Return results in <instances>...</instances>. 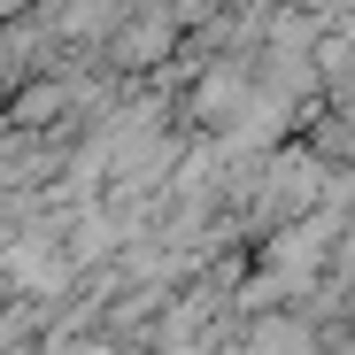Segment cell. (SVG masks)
I'll return each mask as SVG.
<instances>
[{
  "mask_svg": "<svg viewBox=\"0 0 355 355\" xmlns=\"http://www.w3.org/2000/svg\"><path fill=\"white\" fill-rule=\"evenodd\" d=\"M224 293H232V270L224 278H201L170 302L162 293V324H155V355H209L224 347Z\"/></svg>",
  "mask_w": 355,
  "mask_h": 355,
  "instance_id": "obj_1",
  "label": "cell"
},
{
  "mask_svg": "<svg viewBox=\"0 0 355 355\" xmlns=\"http://www.w3.org/2000/svg\"><path fill=\"white\" fill-rule=\"evenodd\" d=\"M248 93H255V46H232L224 62H209V70H201V85H193V116L216 132L224 116L248 101Z\"/></svg>",
  "mask_w": 355,
  "mask_h": 355,
  "instance_id": "obj_2",
  "label": "cell"
}]
</instances>
